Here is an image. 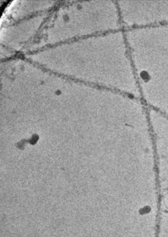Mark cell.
<instances>
[{"label":"cell","instance_id":"obj_1","mask_svg":"<svg viewBox=\"0 0 168 237\" xmlns=\"http://www.w3.org/2000/svg\"><path fill=\"white\" fill-rule=\"evenodd\" d=\"M151 208L149 206H145L140 209L139 211L140 214L142 215L147 214L151 211Z\"/></svg>","mask_w":168,"mask_h":237}]
</instances>
